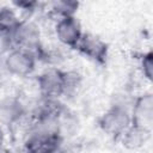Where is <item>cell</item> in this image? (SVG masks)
<instances>
[{"label":"cell","instance_id":"obj_6","mask_svg":"<svg viewBox=\"0 0 153 153\" xmlns=\"http://www.w3.org/2000/svg\"><path fill=\"white\" fill-rule=\"evenodd\" d=\"M131 124L152 131L153 127V94L145 92L133 99Z\"/></svg>","mask_w":153,"mask_h":153},{"label":"cell","instance_id":"obj_2","mask_svg":"<svg viewBox=\"0 0 153 153\" xmlns=\"http://www.w3.org/2000/svg\"><path fill=\"white\" fill-rule=\"evenodd\" d=\"M39 96L60 99L67 96V71L57 67H49L36 79Z\"/></svg>","mask_w":153,"mask_h":153},{"label":"cell","instance_id":"obj_4","mask_svg":"<svg viewBox=\"0 0 153 153\" xmlns=\"http://www.w3.org/2000/svg\"><path fill=\"white\" fill-rule=\"evenodd\" d=\"M13 48L24 49L37 55L43 44L41 41V32L37 25L32 22L22 20L19 26L11 35Z\"/></svg>","mask_w":153,"mask_h":153},{"label":"cell","instance_id":"obj_7","mask_svg":"<svg viewBox=\"0 0 153 153\" xmlns=\"http://www.w3.org/2000/svg\"><path fill=\"white\" fill-rule=\"evenodd\" d=\"M82 33L84 31L76 17L61 18L56 22L55 35L60 41V43H62L65 47L75 50Z\"/></svg>","mask_w":153,"mask_h":153},{"label":"cell","instance_id":"obj_1","mask_svg":"<svg viewBox=\"0 0 153 153\" xmlns=\"http://www.w3.org/2000/svg\"><path fill=\"white\" fill-rule=\"evenodd\" d=\"M134 99V98H133ZM131 100H115L97 120L98 127L106 135L118 140L131 124Z\"/></svg>","mask_w":153,"mask_h":153},{"label":"cell","instance_id":"obj_15","mask_svg":"<svg viewBox=\"0 0 153 153\" xmlns=\"http://www.w3.org/2000/svg\"><path fill=\"white\" fill-rule=\"evenodd\" d=\"M4 142H5V134H4V129H2V127L0 126V153L2 152Z\"/></svg>","mask_w":153,"mask_h":153},{"label":"cell","instance_id":"obj_5","mask_svg":"<svg viewBox=\"0 0 153 153\" xmlns=\"http://www.w3.org/2000/svg\"><path fill=\"white\" fill-rule=\"evenodd\" d=\"M82 56L99 66H105L109 57V45L99 36L84 32L76 49Z\"/></svg>","mask_w":153,"mask_h":153},{"label":"cell","instance_id":"obj_12","mask_svg":"<svg viewBox=\"0 0 153 153\" xmlns=\"http://www.w3.org/2000/svg\"><path fill=\"white\" fill-rule=\"evenodd\" d=\"M140 69H141L142 75L147 80L151 81L153 76V53L152 50H148L140 56Z\"/></svg>","mask_w":153,"mask_h":153},{"label":"cell","instance_id":"obj_8","mask_svg":"<svg viewBox=\"0 0 153 153\" xmlns=\"http://www.w3.org/2000/svg\"><path fill=\"white\" fill-rule=\"evenodd\" d=\"M24 103L16 96H6L0 99V126L13 127L26 115Z\"/></svg>","mask_w":153,"mask_h":153},{"label":"cell","instance_id":"obj_9","mask_svg":"<svg viewBox=\"0 0 153 153\" xmlns=\"http://www.w3.org/2000/svg\"><path fill=\"white\" fill-rule=\"evenodd\" d=\"M151 130H147L145 128H141L135 124H130L129 128L122 134L120 137L122 140V145L130 151H135L141 148L149 139Z\"/></svg>","mask_w":153,"mask_h":153},{"label":"cell","instance_id":"obj_13","mask_svg":"<svg viewBox=\"0 0 153 153\" xmlns=\"http://www.w3.org/2000/svg\"><path fill=\"white\" fill-rule=\"evenodd\" d=\"M13 49V43L10 35L0 33V57H5Z\"/></svg>","mask_w":153,"mask_h":153},{"label":"cell","instance_id":"obj_10","mask_svg":"<svg viewBox=\"0 0 153 153\" xmlns=\"http://www.w3.org/2000/svg\"><path fill=\"white\" fill-rule=\"evenodd\" d=\"M23 19H20L14 8L11 6L0 7V33L12 35L13 31L19 26Z\"/></svg>","mask_w":153,"mask_h":153},{"label":"cell","instance_id":"obj_11","mask_svg":"<svg viewBox=\"0 0 153 153\" xmlns=\"http://www.w3.org/2000/svg\"><path fill=\"white\" fill-rule=\"evenodd\" d=\"M80 4L72 0H57L50 4V13L59 19L67 17H75Z\"/></svg>","mask_w":153,"mask_h":153},{"label":"cell","instance_id":"obj_14","mask_svg":"<svg viewBox=\"0 0 153 153\" xmlns=\"http://www.w3.org/2000/svg\"><path fill=\"white\" fill-rule=\"evenodd\" d=\"M13 5L16 8H19L24 12H33L36 7L38 6V2L36 1H14Z\"/></svg>","mask_w":153,"mask_h":153},{"label":"cell","instance_id":"obj_3","mask_svg":"<svg viewBox=\"0 0 153 153\" xmlns=\"http://www.w3.org/2000/svg\"><path fill=\"white\" fill-rule=\"evenodd\" d=\"M37 57L31 51L13 48L5 57L4 66L6 71L14 76L25 78L31 75L37 66Z\"/></svg>","mask_w":153,"mask_h":153}]
</instances>
